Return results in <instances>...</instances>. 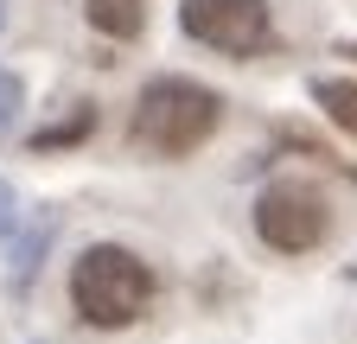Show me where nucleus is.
Masks as SVG:
<instances>
[{"label":"nucleus","instance_id":"obj_1","mask_svg":"<svg viewBox=\"0 0 357 344\" xmlns=\"http://www.w3.org/2000/svg\"><path fill=\"white\" fill-rule=\"evenodd\" d=\"M70 299H77V313L89 325H134L147 313V299H153V268L141 262V255H128L115 242H96V249H83L77 255V268H70Z\"/></svg>","mask_w":357,"mask_h":344},{"label":"nucleus","instance_id":"obj_2","mask_svg":"<svg viewBox=\"0 0 357 344\" xmlns=\"http://www.w3.org/2000/svg\"><path fill=\"white\" fill-rule=\"evenodd\" d=\"M217 121H223L217 90H204L192 77H160L134 102V141L153 147V153H192V147L211 141Z\"/></svg>","mask_w":357,"mask_h":344},{"label":"nucleus","instance_id":"obj_3","mask_svg":"<svg viewBox=\"0 0 357 344\" xmlns=\"http://www.w3.org/2000/svg\"><path fill=\"white\" fill-rule=\"evenodd\" d=\"M178 19L198 45L249 58L268 45V0H178Z\"/></svg>","mask_w":357,"mask_h":344},{"label":"nucleus","instance_id":"obj_4","mask_svg":"<svg viewBox=\"0 0 357 344\" xmlns=\"http://www.w3.org/2000/svg\"><path fill=\"white\" fill-rule=\"evenodd\" d=\"M255 230L268 249H281V255H300L326 236V198L319 191H306V185H268L255 198Z\"/></svg>","mask_w":357,"mask_h":344},{"label":"nucleus","instance_id":"obj_5","mask_svg":"<svg viewBox=\"0 0 357 344\" xmlns=\"http://www.w3.org/2000/svg\"><path fill=\"white\" fill-rule=\"evenodd\" d=\"M83 7H89V26L109 38H134L147 26V0H83Z\"/></svg>","mask_w":357,"mask_h":344},{"label":"nucleus","instance_id":"obj_6","mask_svg":"<svg viewBox=\"0 0 357 344\" xmlns=\"http://www.w3.org/2000/svg\"><path fill=\"white\" fill-rule=\"evenodd\" d=\"M312 96L326 102V115H332L338 127H351V134H357V83H338V77H326V83H312Z\"/></svg>","mask_w":357,"mask_h":344},{"label":"nucleus","instance_id":"obj_7","mask_svg":"<svg viewBox=\"0 0 357 344\" xmlns=\"http://www.w3.org/2000/svg\"><path fill=\"white\" fill-rule=\"evenodd\" d=\"M20 102H26V90H20V77L13 70H0V134L20 121Z\"/></svg>","mask_w":357,"mask_h":344},{"label":"nucleus","instance_id":"obj_8","mask_svg":"<svg viewBox=\"0 0 357 344\" xmlns=\"http://www.w3.org/2000/svg\"><path fill=\"white\" fill-rule=\"evenodd\" d=\"M13 224H20V198H13L7 179H0V236H13Z\"/></svg>","mask_w":357,"mask_h":344},{"label":"nucleus","instance_id":"obj_9","mask_svg":"<svg viewBox=\"0 0 357 344\" xmlns=\"http://www.w3.org/2000/svg\"><path fill=\"white\" fill-rule=\"evenodd\" d=\"M0 26H7V13H0Z\"/></svg>","mask_w":357,"mask_h":344}]
</instances>
